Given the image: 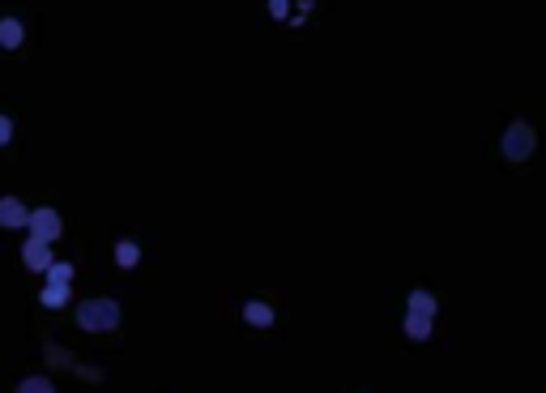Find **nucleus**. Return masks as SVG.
<instances>
[{"label": "nucleus", "mask_w": 546, "mask_h": 393, "mask_svg": "<svg viewBox=\"0 0 546 393\" xmlns=\"http://www.w3.org/2000/svg\"><path fill=\"white\" fill-rule=\"evenodd\" d=\"M406 334H410L414 342L431 338V317H419V312H406Z\"/></svg>", "instance_id": "obj_8"}, {"label": "nucleus", "mask_w": 546, "mask_h": 393, "mask_svg": "<svg viewBox=\"0 0 546 393\" xmlns=\"http://www.w3.org/2000/svg\"><path fill=\"white\" fill-rule=\"evenodd\" d=\"M30 231H35V240H43V244L60 240V214L56 210H35L30 214Z\"/></svg>", "instance_id": "obj_3"}, {"label": "nucleus", "mask_w": 546, "mask_h": 393, "mask_svg": "<svg viewBox=\"0 0 546 393\" xmlns=\"http://www.w3.org/2000/svg\"><path fill=\"white\" fill-rule=\"evenodd\" d=\"M0 47H22V22L0 18Z\"/></svg>", "instance_id": "obj_6"}, {"label": "nucleus", "mask_w": 546, "mask_h": 393, "mask_svg": "<svg viewBox=\"0 0 546 393\" xmlns=\"http://www.w3.org/2000/svg\"><path fill=\"white\" fill-rule=\"evenodd\" d=\"M18 393H56L52 381H43V376H30V381L18 385Z\"/></svg>", "instance_id": "obj_13"}, {"label": "nucleus", "mask_w": 546, "mask_h": 393, "mask_svg": "<svg viewBox=\"0 0 546 393\" xmlns=\"http://www.w3.org/2000/svg\"><path fill=\"white\" fill-rule=\"evenodd\" d=\"M9 137H13V120H9V116H0V146H5Z\"/></svg>", "instance_id": "obj_14"}, {"label": "nucleus", "mask_w": 546, "mask_h": 393, "mask_svg": "<svg viewBox=\"0 0 546 393\" xmlns=\"http://www.w3.org/2000/svg\"><path fill=\"white\" fill-rule=\"evenodd\" d=\"M504 154L512 163H521V159H529V154H534V129H529L525 120H517L512 124V129L504 133Z\"/></svg>", "instance_id": "obj_2"}, {"label": "nucleus", "mask_w": 546, "mask_h": 393, "mask_svg": "<svg viewBox=\"0 0 546 393\" xmlns=\"http://www.w3.org/2000/svg\"><path fill=\"white\" fill-rule=\"evenodd\" d=\"M47 282H73V265L69 261H52V265H47Z\"/></svg>", "instance_id": "obj_12"}, {"label": "nucleus", "mask_w": 546, "mask_h": 393, "mask_svg": "<svg viewBox=\"0 0 546 393\" xmlns=\"http://www.w3.org/2000/svg\"><path fill=\"white\" fill-rule=\"evenodd\" d=\"M116 261L124 265V270H133V265L141 261V248H137L133 240H120V244H116Z\"/></svg>", "instance_id": "obj_10"}, {"label": "nucleus", "mask_w": 546, "mask_h": 393, "mask_svg": "<svg viewBox=\"0 0 546 393\" xmlns=\"http://www.w3.org/2000/svg\"><path fill=\"white\" fill-rule=\"evenodd\" d=\"M22 261L30 265V270H47V265H52V248H47L43 240H35V235H30L26 248H22Z\"/></svg>", "instance_id": "obj_5"}, {"label": "nucleus", "mask_w": 546, "mask_h": 393, "mask_svg": "<svg viewBox=\"0 0 546 393\" xmlns=\"http://www.w3.org/2000/svg\"><path fill=\"white\" fill-rule=\"evenodd\" d=\"M244 321H248V325H273V308L261 304V300H252V304L244 308Z\"/></svg>", "instance_id": "obj_9"}, {"label": "nucleus", "mask_w": 546, "mask_h": 393, "mask_svg": "<svg viewBox=\"0 0 546 393\" xmlns=\"http://www.w3.org/2000/svg\"><path fill=\"white\" fill-rule=\"evenodd\" d=\"M0 223L5 227H30V210L18 197H0Z\"/></svg>", "instance_id": "obj_4"}, {"label": "nucleus", "mask_w": 546, "mask_h": 393, "mask_svg": "<svg viewBox=\"0 0 546 393\" xmlns=\"http://www.w3.org/2000/svg\"><path fill=\"white\" fill-rule=\"evenodd\" d=\"M410 312H419V317H436V300H431L427 291H410Z\"/></svg>", "instance_id": "obj_11"}, {"label": "nucleus", "mask_w": 546, "mask_h": 393, "mask_svg": "<svg viewBox=\"0 0 546 393\" xmlns=\"http://www.w3.org/2000/svg\"><path fill=\"white\" fill-rule=\"evenodd\" d=\"M77 325L90 329V334H103V329L120 325V304L116 300H86L77 308Z\"/></svg>", "instance_id": "obj_1"}, {"label": "nucleus", "mask_w": 546, "mask_h": 393, "mask_svg": "<svg viewBox=\"0 0 546 393\" xmlns=\"http://www.w3.org/2000/svg\"><path fill=\"white\" fill-rule=\"evenodd\" d=\"M43 304L47 308H64V304H69V282H47V287H43Z\"/></svg>", "instance_id": "obj_7"}]
</instances>
